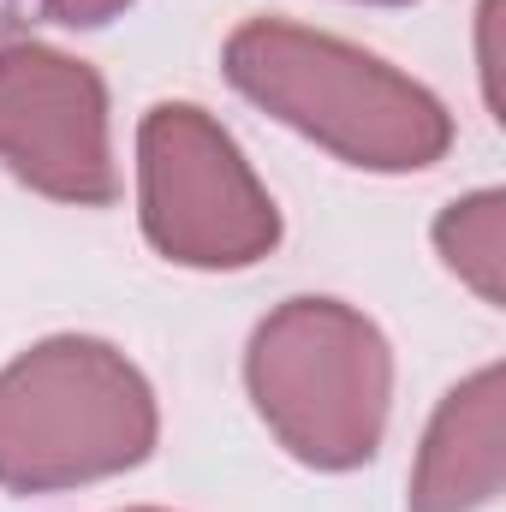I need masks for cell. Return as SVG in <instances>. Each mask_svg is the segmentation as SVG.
<instances>
[{
	"instance_id": "9",
	"label": "cell",
	"mask_w": 506,
	"mask_h": 512,
	"mask_svg": "<svg viewBox=\"0 0 506 512\" xmlns=\"http://www.w3.org/2000/svg\"><path fill=\"white\" fill-rule=\"evenodd\" d=\"M381 6H399V0H381Z\"/></svg>"
},
{
	"instance_id": "1",
	"label": "cell",
	"mask_w": 506,
	"mask_h": 512,
	"mask_svg": "<svg viewBox=\"0 0 506 512\" xmlns=\"http://www.w3.org/2000/svg\"><path fill=\"white\" fill-rule=\"evenodd\" d=\"M227 78L280 126L304 131L310 143L370 173H417L453 143L447 108L423 84L340 36L286 18H251L233 30Z\"/></svg>"
},
{
	"instance_id": "2",
	"label": "cell",
	"mask_w": 506,
	"mask_h": 512,
	"mask_svg": "<svg viewBox=\"0 0 506 512\" xmlns=\"http://www.w3.org/2000/svg\"><path fill=\"white\" fill-rule=\"evenodd\" d=\"M155 447V393L108 340L60 334L0 370V489L54 495L120 477Z\"/></svg>"
},
{
	"instance_id": "4",
	"label": "cell",
	"mask_w": 506,
	"mask_h": 512,
	"mask_svg": "<svg viewBox=\"0 0 506 512\" xmlns=\"http://www.w3.org/2000/svg\"><path fill=\"white\" fill-rule=\"evenodd\" d=\"M143 239L185 268H251L274 251L280 209L239 143L191 102H161L137 126Z\"/></svg>"
},
{
	"instance_id": "5",
	"label": "cell",
	"mask_w": 506,
	"mask_h": 512,
	"mask_svg": "<svg viewBox=\"0 0 506 512\" xmlns=\"http://www.w3.org/2000/svg\"><path fill=\"white\" fill-rule=\"evenodd\" d=\"M0 161L54 203L108 209L120 179L108 149V90L96 66L42 42H6L0 48Z\"/></svg>"
},
{
	"instance_id": "3",
	"label": "cell",
	"mask_w": 506,
	"mask_h": 512,
	"mask_svg": "<svg viewBox=\"0 0 506 512\" xmlns=\"http://www.w3.org/2000/svg\"><path fill=\"white\" fill-rule=\"evenodd\" d=\"M245 382L280 447L316 471L376 459L393 393V352L340 298H292L251 334Z\"/></svg>"
},
{
	"instance_id": "7",
	"label": "cell",
	"mask_w": 506,
	"mask_h": 512,
	"mask_svg": "<svg viewBox=\"0 0 506 512\" xmlns=\"http://www.w3.org/2000/svg\"><path fill=\"white\" fill-rule=\"evenodd\" d=\"M435 251L447 256V268L459 280L477 286L483 304L506 298V197L501 191H477L465 203H453L435 221Z\"/></svg>"
},
{
	"instance_id": "10",
	"label": "cell",
	"mask_w": 506,
	"mask_h": 512,
	"mask_svg": "<svg viewBox=\"0 0 506 512\" xmlns=\"http://www.w3.org/2000/svg\"><path fill=\"white\" fill-rule=\"evenodd\" d=\"M137 512H155V507H137Z\"/></svg>"
},
{
	"instance_id": "6",
	"label": "cell",
	"mask_w": 506,
	"mask_h": 512,
	"mask_svg": "<svg viewBox=\"0 0 506 512\" xmlns=\"http://www.w3.org/2000/svg\"><path fill=\"white\" fill-rule=\"evenodd\" d=\"M501 370H477L471 382H459L417 453L411 471V495L405 512H477L501 495L506 477V429H501Z\"/></svg>"
},
{
	"instance_id": "8",
	"label": "cell",
	"mask_w": 506,
	"mask_h": 512,
	"mask_svg": "<svg viewBox=\"0 0 506 512\" xmlns=\"http://www.w3.org/2000/svg\"><path fill=\"white\" fill-rule=\"evenodd\" d=\"M131 0H42V12L54 18V24H72V30H96V24H108V18H120Z\"/></svg>"
}]
</instances>
